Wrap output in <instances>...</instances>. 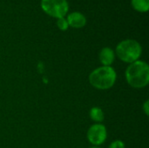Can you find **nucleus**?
I'll return each mask as SVG.
<instances>
[{"instance_id": "obj_1", "label": "nucleus", "mask_w": 149, "mask_h": 148, "mask_svg": "<svg viewBox=\"0 0 149 148\" xmlns=\"http://www.w3.org/2000/svg\"><path fill=\"white\" fill-rule=\"evenodd\" d=\"M126 80L134 88H143L149 83V66L142 60L129 64L125 72Z\"/></svg>"}, {"instance_id": "obj_2", "label": "nucleus", "mask_w": 149, "mask_h": 148, "mask_svg": "<svg viewBox=\"0 0 149 148\" xmlns=\"http://www.w3.org/2000/svg\"><path fill=\"white\" fill-rule=\"evenodd\" d=\"M117 79V73L112 66H100L93 70L89 75L90 84L98 90L112 88Z\"/></svg>"}, {"instance_id": "obj_3", "label": "nucleus", "mask_w": 149, "mask_h": 148, "mask_svg": "<svg viewBox=\"0 0 149 148\" xmlns=\"http://www.w3.org/2000/svg\"><path fill=\"white\" fill-rule=\"evenodd\" d=\"M118 58L128 64H132L139 60L142 49L141 44L134 39H126L118 44L115 50Z\"/></svg>"}, {"instance_id": "obj_4", "label": "nucleus", "mask_w": 149, "mask_h": 148, "mask_svg": "<svg viewBox=\"0 0 149 148\" xmlns=\"http://www.w3.org/2000/svg\"><path fill=\"white\" fill-rule=\"evenodd\" d=\"M41 7L45 13L57 18L64 17L69 9L66 0H41Z\"/></svg>"}, {"instance_id": "obj_5", "label": "nucleus", "mask_w": 149, "mask_h": 148, "mask_svg": "<svg viewBox=\"0 0 149 148\" xmlns=\"http://www.w3.org/2000/svg\"><path fill=\"white\" fill-rule=\"evenodd\" d=\"M87 140L93 147L102 145L107 138V131L106 126L101 124H94L91 126L86 133Z\"/></svg>"}, {"instance_id": "obj_6", "label": "nucleus", "mask_w": 149, "mask_h": 148, "mask_svg": "<svg viewBox=\"0 0 149 148\" xmlns=\"http://www.w3.org/2000/svg\"><path fill=\"white\" fill-rule=\"evenodd\" d=\"M67 23L70 26L74 28H82L86 24V17L78 11L72 12L67 17Z\"/></svg>"}, {"instance_id": "obj_7", "label": "nucleus", "mask_w": 149, "mask_h": 148, "mask_svg": "<svg viewBox=\"0 0 149 148\" xmlns=\"http://www.w3.org/2000/svg\"><path fill=\"white\" fill-rule=\"evenodd\" d=\"M100 61L104 66H111L115 59V53L110 47H104L99 55Z\"/></svg>"}, {"instance_id": "obj_8", "label": "nucleus", "mask_w": 149, "mask_h": 148, "mask_svg": "<svg viewBox=\"0 0 149 148\" xmlns=\"http://www.w3.org/2000/svg\"><path fill=\"white\" fill-rule=\"evenodd\" d=\"M89 116H90L91 120L93 121L96 122L97 124L101 123L105 118L102 109L98 106H94V107L91 108V110L89 112Z\"/></svg>"}, {"instance_id": "obj_9", "label": "nucleus", "mask_w": 149, "mask_h": 148, "mask_svg": "<svg viewBox=\"0 0 149 148\" xmlns=\"http://www.w3.org/2000/svg\"><path fill=\"white\" fill-rule=\"evenodd\" d=\"M133 7L141 12H146L149 8V0H132Z\"/></svg>"}, {"instance_id": "obj_10", "label": "nucleus", "mask_w": 149, "mask_h": 148, "mask_svg": "<svg viewBox=\"0 0 149 148\" xmlns=\"http://www.w3.org/2000/svg\"><path fill=\"white\" fill-rule=\"evenodd\" d=\"M57 25L62 31L67 30V28L69 26V24L67 23V20L65 17H59V18H58V20H57Z\"/></svg>"}, {"instance_id": "obj_11", "label": "nucleus", "mask_w": 149, "mask_h": 148, "mask_svg": "<svg viewBox=\"0 0 149 148\" xmlns=\"http://www.w3.org/2000/svg\"><path fill=\"white\" fill-rule=\"evenodd\" d=\"M108 148H126L125 146V143L120 140H114L113 141L110 145Z\"/></svg>"}, {"instance_id": "obj_12", "label": "nucleus", "mask_w": 149, "mask_h": 148, "mask_svg": "<svg viewBox=\"0 0 149 148\" xmlns=\"http://www.w3.org/2000/svg\"><path fill=\"white\" fill-rule=\"evenodd\" d=\"M148 100H147L145 103H144V105L142 106V109H143V111H144V113H146V115H148V112H149V109H148Z\"/></svg>"}, {"instance_id": "obj_13", "label": "nucleus", "mask_w": 149, "mask_h": 148, "mask_svg": "<svg viewBox=\"0 0 149 148\" xmlns=\"http://www.w3.org/2000/svg\"><path fill=\"white\" fill-rule=\"evenodd\" d=\"M90 148H100V147H90Z\"/></svg>"}]
</instances>
